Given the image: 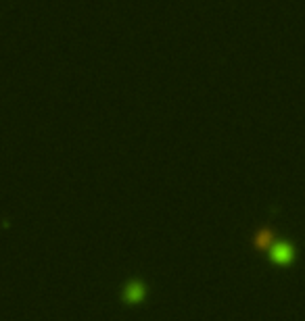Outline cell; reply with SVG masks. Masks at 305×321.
Masks as SVG:
<instances>
[{
  "instance_id": "cell-1",
  "label": "cell",
  "mask_w": 305,
  "mask_h": 321,
  "mask_svg": "<svg viewBox=\"0 0 305 321\" xmlns=\"http://www.w3.org/2000/svg\"><path fill=\"white\" fill-rule=\"evenodd\" d=\"M270 259L274 265H290L295 261V246L290 242H276L270 246Z\"/></svg>"
},
{
  "instance_id": "cell-3",
  "label": "cell",
  "mask_w": 305,
  "mask_h": 321,
  "mask_svg": "<svg viewBox=\"0 0 305 321\" xmlns=\"http://www.w3.org/2000/svg\"><path fill=\"white\" fill-rule=\"evenodd\" d=\"M253 244H255L257 248H268V250H270V246L274 244V236H272V232H270V230H261V232L255 236Z\"/></svg>"
},
{
  "instance_id": "cell-2",
  "label": "cell",
  "mask_w": 305,
  "mask_h": 321,
  "mask_svg": "<svg viewBox=\"0 0 305 321\" xmlns=\"http://www.w3.org/2000/svg\"><path fill=\"white\" fill-rule=\"evenodd\" d=\"M121 298L126 300L128 304H140L146 298V286L140 280H132L126 288H123Z\"/></svg>"
}]
</instances>
